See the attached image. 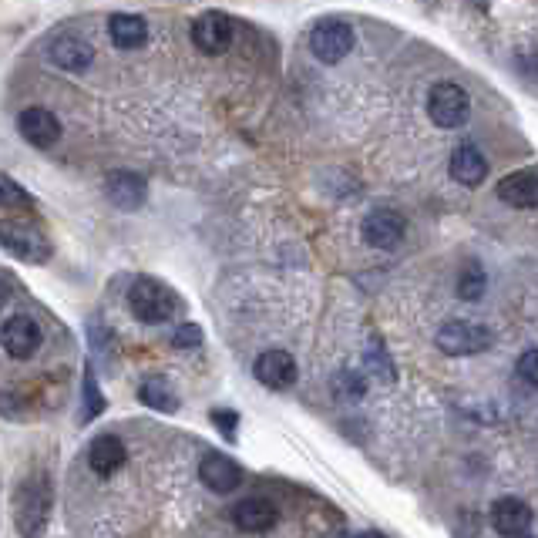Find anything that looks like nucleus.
Listing matches in <instances>:
<instances>
[{
	"label": "nucleus",
	"mask_w": 538,
	"mask_h": 538,
	"mask_svg": "<svg viewBox=\"0 0 538 538\" xmlns=\"http://www.w3.org/2000/svg\"><path fill=\"white\" fill-rule=\"evenodd\" d=\"M51 508H54L51 478L44 475V471L24 478L14 495V522L21 538H44L51 522Z\"/></svg>",
	"instance_id": "obj_1"
},
{
	"label": "nucleus",
	"mask_w": 538,
	"mask_h": 538,
	"mask_svg": "<svg viewBox=\"0 0 538 538\" xmlns=\"http://www.w3.org/2000/svg\"><path fill=\"white\" fill-rule=\"evenodd\" d=\"M128 306H132V313L142 323H165L172 320L179 300H175V293L165 283L152 280V276H138L132 290H128Z\"/></svg>",
	"instance_id": "obj_2"
},
{
	"label": "nucleus",
	"mask_w": 538,
	"mask_h": 538,
	"mask_svg": "<svg viewBox=\"0 0 538 538\" xmlns=\"http://www.w3.org/2000/svg\"><path fill=\"white\" fill-rule=\"evenodd\" d=\"M0 246L7 249L14 259L21 263H31V266H41L51 259V243L41 229L27 226V222H17V219H4L0 222Z\"/></svg>",
	"instance_id": "obj_3"
},
{
	"label": "nucleus",
	"mask_w": 538,
	"mask_h": 538,
	"mask_svg": "<svg viewBox=\"0 0 538 538\" xmlns=\"http://www.w3.org/2000/svg\"><path fill=\"white\" fill-rule=\"evenodd\" d=\"M428 115H431L434 125L448 128V132L461 128L468 122V115H471L468 91L461 85H454V81H438V85L431 88V95H428Z\"/></svg>",
	"instance_id": "obj_4"
},
{
	"label": "nucleus",
	"mask_w": 538,
	"mask_h": 538,
	"mask_svg": "<svg viewBox=\"0 0 538 538\" xmlns=\"http://www.w3.org/2000/svg\"><path fill=\"white\" fill-rule=\"evenodd\" d=\"M491 347V330L471 320H448L438 330V350L448 357H475Z\"/></svg>",
	"instance_id": "obj_5"
},
{
	"label": "nucleus",
	"mask_w": 538,
	"mask_h": 538,
	"mask_svg": "<svg viewBox=\"0 0 538 538\" xmlns=\"http://www.w3.org/2000/svg\"><path fill=\"white\" fill-rule=\"evenodd\" d=\"M310 51L323 64H337L354 51V27L347 21H320L310 31Z\"/></svg>",
	"instance_id": "obj_6"
},
{
	"label": "nucleus",
	"mask_w": 538,
	"mask_h": 538,
	"mask_svg": "<svg viewBox=\"0 0 538 538\" xmlns=\"http://www.w3.org/2000/svg\"><path fill=\"white\" fill-rule=\"evenodd\" d=\"M360 233H364L367 246L397 249L404 243V236H407V219L397 209H374V212H367V216H364Z\"/></svg>",
	"instance_id": "obj_7"
},
{
	"label": "nucleus",
	"mask_w": 538,
	"mask_h": 538,
	"mask_svg": "<svg viewBox=\"0 0 538 538\" xmlns=\"http://www.w3.org/2000/svg\"><path fill=\"white\" fill-rule=\"evenodd\" d=\"M192 44H196L202 54H209V58L226 54L229 44H233V21L219 11L199 14L196 24H192Z\"/></svg>",
	"instance_id": "obj_8"
},
{
	"label": "nucleus",
	"mask_w": 538,
	"mask_h": 538,
	"mask_svg": "<svg viewBox=\"0 0 538 538\" xmlns=\"http://www.w3.org/2000/svg\"><path fill=\"white\" fill-rule=\"evenodd\" d=\"M0 343H4V350L14 360H27V357H34L37 350H41L44 333H41V327H37L34 317H27V313H17V317L7 320L4 330H0Z\"/></svg>",
	"instance_id": "obj_9"
},
{
	"label": "nucleus",
	"mask_w": 538,
	"mask_h": 538,
	"mask_svg": "<svg viewBox=\"0 0 538 538\" xmlns=\"http://www.w3.org/2000/svg\"><path fill=\"white\" fill-rule=\"evenodd\" d=\"M17 132L34 148H54L61 142V122L48 108H24L17 115Z\"/></svg>",
	"instance_id": "obj_10"
},
{
	"label": "nucleus",
	"mask_w": 538,
	"mask_h": 538,
	"mask_svg": "<svg viewBox=\"0 0 538 538\" xmlns=\"http://www.w3.org/2000/svg\"><path fill=\"white\" fill-rule=\"evenodd\" d=\"M253 374L269 391H286L296 384V360L286 350H263L253 364Z\"/></svg>",
	"instance_id": "obj_11"
},
{
	"label": "nucleus",
	"mask_w": 538,
	"mask_h": 538,
	"mask_svg": "<svg viewBox=\"0 0 538 538\" xmlns=\"http://www.w3.org/2000/svg\"><path fill=\"white\" fill-rule=\"evenodd\" d=\"M105 196H108V202H111V206H115V209L135 212V209H142V206H145V199H148V185H145L142 175L118 169V172H111L108 179H105Z\"/></svg>",
	"instance_id": "obj_12"
},
{
	"label": "nucleus",
	"mask_w": 538,
	"mask_h": 538,
	"mask_svg": "<svg viewBox=\"0 0 538 538\" xmlns=\"http://www.w3.org/2000/svg\"><path fill=\"white\" fill-rule=\"evenodd\" d=\"M48 61L61 71H85V68H91V61H95V48L78 34H61L51 41Z\"/></svg>",
	"instance_id": "obj_13"
},
{
	"label": "nucleus",
	"mask_w": 538,
	"mask_h": 538,
	"mask_svg": "<svg viewBox=\"0 0 538 538\" xmlns=\"http://www.w3.org/2000/svg\"><path fill=\"white\" fill-rule=\"evenodd\" d=\"M491 528L505 538H522L532 528V508L522 498H498L491 505Z\"/></svg>",
	"instance_id": "obj_14"
},
{
	"label": "nucleus",
	"mask_w": 538,
	"mask_h": 538,
	"mask_svg": "<svg viewBox=\"0 0 538 538\" xmlns=\"http://www.w3.org/2000/svg\"><path fill=\"white\" fill-rule=\"evenodd\" d=\"M199 478L202 485L212 488L216 495H229V491L243 485V468H239L233 458H226V454H206L199 465Z\"/></svg>",
	"instance_id": "obj_15"
},
{
	"label": "nucleus",
	"mask_w": 538,
	"mask_h": 538,
	"mask_svg": "<svg viewBox=\"0 0 538 538\" xmlns=\"http://www.w3.org/2000/svg\"><path fill=\"white\" fill-rule=\"evenodd\" d=\"M448 172L454 182L468 185V189H478V185L488 179V159L481 155L478 145H461V148H454Z\"/></svg>",
	"instance_id": "obj_16"
},
{
	"label": "nucleus",
	"mask_w": 538,
	"mask_h": 538,
	"mask_svg": "<svg viewBox=\"0 0 538 538\" xmlns=\"http://www.w3.org/2000/svg\"><path fill=\"white\" fill-rule=\"evenodd\" d=\"M128 461V451H125V444L122 438H115V434H98L95 441H91V448H88V465L95 475L101 478H111L118 468H122Z\"/></svg>",
	"instance_id": "obj_17"
},
{
	"label": "nucleus",
	"mask_w": 538,
	"mask_h": 538,
	"mask_svg": "<svg viewBox=\"0 0 538 538\" xmlns=\"http://www.w3.org/2000/svg\"><path fill=\"white\" fill-rule=\"evenodd\" d=\"M276 518H280V512H276L273 502H266V498H243L236 508H233V522L239 532H269V528L276 525Z\"/></svg>",
	"instance_id": "obj_18"
},
{
	"label": "nucleus",
	"mask_w": 538,
	"mask_h": 538,
	"mask_svg": "<svg viewBox=\"0 0 538 538\" xmlns=\"http://www.w3.org/2000/svg\"><path fill=\"white\" fill-rule=\"evenodd\" d=\"M498 199L512 209H535L538 206V175L535 172H512L498 182Z\"/></svg>",
	"instance_id": "obj_19"
},
{
	"label": "nucleus",
	"mask_w": 538,
	"mask_h": 538,
	"mask_svg": "<svg viewBox=\"0 0 538 538\" xmlns=\"http://www.w3.org/2000/svg\"><path fill=\"white\" fill-rule=\"evenodd\" d=\"M108 37L118 51H135L148 41V24H145V17H138V14H111Z\"/></svg>",
	"instance_id": "obj_20"
},
{
	"label": "nucleus",
	"mask_w": 538,
	"mask_h": 538,
	"mask_svg": "<svg viewBox=\"0 0 538 538\" xmlns=\"http://www.w3.org/2000/svg\"><path fill=\"white\" fill-rule=\"evenodd\" d=\"M138 397H142V404L152 407V411H162V414H175V411H179V394L172 391V384L165 377L142 380V387H138Z\"/></svg>",
	"instance_id": "obj_21"
},
{
	"label": "nucleus",
	"mask_w": 538,
	"mask_h": 538,
	"mask_svg": "<svg viewBox=\"0 0 538 538\" xmlns=\"http://www.w3.org/2000/svg\"><path fill=\"white\" fill-rule=\"evenodd\" d=\"M485 290H488L485 266L471 259V263H465V269L458 273V296H461V300H468V303H475V300L485 296Z\"/></svg>",
	"instance_id": "obj_22"
},
{
	"label": "nucleus",
	"mask_w": 538,
	"mask_h": 538,
	"mask_svg": "<svg viewBox=\"0 0 538 538\" xmlns=\"http://www.w3.org/2000/svg\"><path fill=\"white\" fill-rule=\"evenodd\" d=\"M85 411H81V424H88V421H95V417L105 411V397H101L98 391V380H95V370H85Z\"/></svg>",
	"instance_id": "obj_23"
},
{
	"label": "nucleus",
	"mask_w": 538,
	"mask_h": 538,
	"mask_svg": "<svg viewBox=\"0 0 538 538\" xmlns=\"http://www.w3.org/2000/svg\"><path fill=\"white\" fill-rule=\"evenodd\" d=\"M31 192H24L11 175H0V206H31Z\"/></svg>",
	"instance_id": "obj_24"
},
{
	"label": "nucleus",
	"mask_w": 538,
	"mask_h": 538,
	"mask_svg": "<svg viewBox=\"0 0 538 538\" xmlns=\"http://www.w3.org/2000/svg\"><path fill=\"white\" fill-rule=\"evenodd\" d=\"M518 377L538 391V350H525L522 354V360H518Z\"/></svg>",
	"instance_id": "obj_25"
},
{
	"label": "nucleus",
	"mask_w": 538,
	"mask_h": 538,
	"mask_svg": "<svg viewBox=\"0 0 538 538\" xmlns=\"http://www.w3.org/2000/svg\"><path fill=\"white\" fill-rule=\"evenodd\" d=\"M172 343H175V347H182V350L199 347V343H202V330L196 327V323H182V327L172 333Z\"/></svg>",
	"instance_id": "obj_26"
},
{
	"label": "nucleus",
	"mask_w": 538,
	"mask_h": 538,
	"mask_svg": "<svg viewBox=\"0 0 538 538\" xmlns=\"http://www.w3.org/2000/svg\"><path fill=\"white\" fill-rule=\"evenodd\" d=\"M212 424L226 431V438L233 441V438H236V424H239V417H236L233 411H212Z\"/></svg>",
	"instance_id": "obj_27"
},
{
	"label": "nucleus",
	"mask_w": 538,
	"mask_h": 538,
	"mask_svg": "<svg viewBox=\"0 0 538 538\" xmlns=\"http://www.w3.org/2000/svg\"><path fill=\"white\" fill-rule=\"evenodd\" d=\"M340 387H347V394L350 397H360L364 394V380H354V374H340Z\"/></svg>",
	"instance_id": "obj_28"
},
{
	"label": "nucleus",
	"mask_w": 538,
	"mask_h": 538,
	"mask_svg": "<svg viewBox=\"0 0 538 538\" xmlns=\"http://www.w3.org/2000/svg\"><path fill=\"white\" fill-rule=\"evenodd\" d=\"M471 7H475L478 14H488V7H491V0H468Z\"/></svg>",
	"instance_id": "obj_29"
},
{
	"label": "nucleus",
	"mask_w": 538,
	"mask_h": 538,
	"mask_svg": "<svg viewBox=\"0 0 538 538\" xmlns=\"http://www.w3.org/2000/svg\"><path fill=\"white\" fill-rule=\"evenodd\" d=\"M357 538H387L384 532H360Z\"/></svg>",
	"instance_id": "obj_30"
},
{
	"label": "nucleus",
	"mask_w": 538,
	"mask_h": 538,
	"mask_svg": "<svg viewBox=\"0 0 538 538\" xmlns=\"http://www.w3.org/2000/svg\"><path fill=\"white\" fill-rule=\"evenodd\" d=\"M522 538H525V535H522Z\"/></svg>",
	"instance_id": "obj_31"
}]
</instances>
